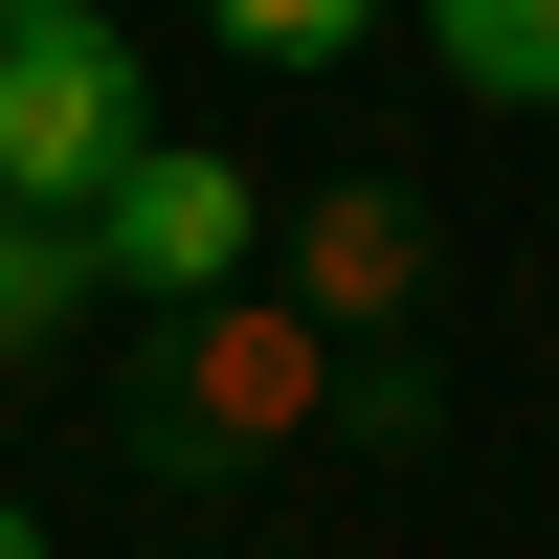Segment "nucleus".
Instances as JSON below:
<instances>
[{
    "mask_svg": "<svg viewBox=\"0 0 559 559\" xmlns=\"http://www.w3.org/2000/svg\"><path fill=\"white\" fill-rule=\"evenodd\" d=\"M292 292H313V313H336V336H358V313H403V292H426V224H403L381 179H336V202L292 224Z\"/></svg>",
    "mask_w": 559,
    "mask_h": 559,
    "instance_id": "4",
    "label": "nucleus"
},
{
    "mask_svg": "<svg viewBox=\"0 0 559 559\" xmlns=\"http://www.w3.org/2000/svg\"><path fill=\"white\" fill-rule=\"evenodd\" d=\"M313 403V336L269 292H224V313H179V381H157V471H224L247 426H292Z\"/></svg>",
    "mask_w": 559,
    "mask_h": 559,
    "instance_id": "3",
    "label": "nucleus"
},
{
    "mask_svg": "<svg viewBox=\"0 0 559 559\" xmlns=\"http://www.w3.org/2000/svg\"><path fill=\"white\" fill-rule=\"evenodd\" d=\"M202 23H224V45H247V68H336V45H358V23H381V0H202Z\"/></svg>",
    "mask_w": 559,
    "mask_h": 559,
    "instance_id": "7",
    "label": "nucleus"
},
{
    "mask_svg": "<svg viewBox=\"0 0 559 559\" xmlns=\"http://www.w3.org/2000/svg\"><path fill=\"white\" fill-rule=\"evenodd\" d=\"M157 134L112 0H0V202H112V157Z\"/></svg>",
    "mask_w": 559,
    "mask_h": 559,
    "instance_id": "1",
    "label": "nucleus"
},
{
    "mask_svg": "<svg viewBox=\"0 0 559 559\" xmlns=\"http://www.w3.org/2000/svg\"><path fill=\"white\" fill-rule=\"evenodd\" d=\"M426 45L471 112H559V0H426Z\"/></svg>",
    "mask_w": 559,
    "mask_h": 559,
    "instance_id": "6",
    "label": "nucleus"
},
{
    "mask_svg": "<svg viewBox=\"0 0 559 559\" xmlns=\"http://www.w3.org/2000/svg\"><path fill=\"white\" fill-rule=\"evenodd\" d=\"M90 247H112V292H134V313H224V292L269 269V179H247V157H202V134H134L112 202H90Z\"/></svg>",
    "mask_w": 559,
    "mask_h": 559,
    "instance_id": "2",
    "label": "nucleus"
},
{
    "mask_svg": "<svg viewBox=\"0 0 559 559\" xmlns=\"http://www.w3.org/2000/svg\"><path fill=\"white\" fill-rule=\"evenodd\" d=\"M0 559H45V537H23V515H0Z\"/></svg>",
    "mask_w": 559,
    "mask_h": 559,
    "instance_id": "8",
    "label": "nucleus"
},
{
    "mask_svg": "<svg viewBox=\"0 0 559 559\" xmlns=\"http://www.w3.org/2000/svg\"><path fill=\"white\" fill-rule=\"evenodd\" d=\"M112 313V247H90V202H0V358L90 336Z\"/></svg>",
    "mask_w": 559,
    "mask_h": 559,
    "instance_id": "5",
    "label": "nucleus"
}]
</instances>
